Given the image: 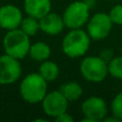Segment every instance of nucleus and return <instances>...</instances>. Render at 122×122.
I'll return each mask as SVG.
<instances>
[{
  "label": "nucleus",
  "mask_w": 122,
  "mask_h": 122,
  "mask_svg": "<svg viewBox=\"0 0 122 122\" xmlns=\"http://www.w3.org/2000/svg\"><path fill=\"white\" fill-rule=\"evenodd\" d=\"M47 84L39 73L28 74L19 85L20 97L28 103H40L47 94Z\"/></svg>",
  "instance_id": "1"
},
{
  "label": "nucleus",
  "mask_w": 122,
  "mask_h": 122,
  "mask_svg": "<svg viewBox=\"0 0 122 122\" xmlns=\"http://www.w3.org/2000/svg\"><path fill=\"white\" fill-rule=\"evenodd\" d=\"M91 38L82 29H70L62 40V51L70 58H79L87 54L90 47Z\"/></svg>",
  "instance_id": "2"
},
{
  "label": "nucleus",
  "mask_w": 122,
  "mask_h": 122,
  "mask_svg": "<svg viewBox=\"0 0 122 122\" xmlns=\"http://www.w3.org/2000/svg\"><path fill=\"white\" fill-rule=\"evenodd\" d=\"M30 46V36L19 28L9 30L3 38V48L5 54L18 60L28 56Z\"/></svg>",
  "instance_id": "3"
},
{
  "label": "nucleus",
  "mask_w": 122,
  "mask_h": 122,
  "mask_svg": "<svg viewBox=\"0 0 122 122\" xmlns=\"http://www.w3.org/2000/svg\"><path fill=\"white\" fill-rule=\"evenodd\" d=\"M80 73L82 77L90 82H102L108 75V64L97 56H89L80 62Z\"/></svg>",
  "instance_id": "4"
},
{
  "label": "nucleus",
  "mask_w": 122,
  "mask_h": 122,
  "mask_svg": "<svg viewBox=\"0 0 122 122\" xmlns=\"http://www.w3.org/2000/svg\"><path fill=\"white\" fill-rule=\"evenodd\" d=\"M90 6L86 1H74L63 12V20L69 29H78L89 20Z\"/></svg>",
  "instance_id": "5"
},
{
  "label": "nucleus",
  "mask_w": 122,
  "mask_h": 122,
  "mask_svg": "<svg viewBox=\"0 0 122 122\" xmlns=\"http://www.w3.org/2000/svg\"><path fill=\"white\" fill-rule=\"evenodd\" d=\"M114 26L109 15L106 13H97L87 21V32L91 40L102 41L109 36Z\"/></svg>",
  "instance_id": "6"
},
{
  "label": "nucleus",
  "mask_w": 122,
  "mask_h": 122,
  "mask_svg": "<svg viewBox=\"0 0 122 122\" xmlns=\"http://www.w3.org/2000/svg\"><path fill=\"white\" fill-rule=\"evenodd\" d=\"M81 112L85 116L84 121L97 122L102 121L107 116V104L104 99L100 97H90L81 104Z\"/></svg>",
  "instance_id": "7"
},
{
  "label": "nucleus",
  "mask_w": 122,
  "mask_h": 122,
  "mask_svg": "<svg viewBox=\"0 0 122 122\" xmlns=\"http://www.w3.org/2000/svg\"><path fill=\"white\" fill-rule=\"evenodd\" d=\"M21 65L18 59L9 55L0 56V85H11L19 79Z\"/></svg>",
  "instance_id": "8"
},
{
  "label": "nucleus",
  "mask_w": 122,
  "mask_h": 122,
  "mask_svg": "<svg viewBox=\"0 0 122 122\" xmlns=\"http://www.w3.org/2000/svg\"><path fill=\"white\" fill-rule=\"evenodd\" d=\"M41 103L45 114L48 117L55 119L60 115L66 112L69 106V101L63 97V94L59 90L47 93Z\"/></svg>",
  "instance_id": "9"
},
{
  "label": "nucleus",
  "mask_w": 122,
  "mask_h": 122,
  "mask_svg": "<svg viewBox=\"0 0 122 122\" xmlns=\"http://www.w3.org/2000/svg\"><path fill=\"white\" fill-rule=\"evenodd\" d=\"M23 18L21 11L13 4H5L0 8V27L6 31L19 28Z\"/></svg>",
  "instance_id": "10"
},
{
  "label": "nucleus",
  "mask_w": 122,
  "mask_h": 122,
  "mask_svg": "<svg viewBox=\"0 0 122 122\" xmlns=\"http://www.w3.org/2000/svg\"><path fill=\"white\" fill-rule=\"evenodd\" d=\"M40 21V30L49 36H57L62 32L65 27L63 17L54 12H49L39 19Z\"/></svg>",
  "instance_id": "11"
},
{
  "label": "nucleus",
  "mask_w": 122,
  "mask_h": 122,
  "mask_svg": "<svg viewBox=\"0 0 122 122\" xmlns=\"http://www.w3.org/2000/svg\"><path fill=\"white\" fill-rule=\"evenodd\" d=\"M24 9L28 15L40 19L51 11V0H25Z\"/></svg>",
  "instance_id": "12"
},
{
  "label": "nucleus",
  "mask_w": 122,
  "mask_h": 122,
  "mask_svg": "<svg viewBox=\"0 0 122 122\" xmlns=\"http://www.w3.org/2000/svg\"><path fill=\"white\" fill-rule=\"evenodd\" d=\"M51 49L47 43L36 42L33 44H31V46H30L28 56L36 61L43 62L45 60H48V58L51 57Z\"/></svg>",
  "instance_id": "13"
},
{
  "label": "nucleus",
  "mask_w": 122,
  "mask_h": 122,
  "mask_svg": "<svg viewBox=\"0 0 122 122\" xmlns=\"http://www.w3.org/2000/svg\"><path fill=\"white\" fill-rule=\"evenodd\" d=\"M59 66L56 62L49 60H45L41 62L39 67V74L46 80L47 82H53L59 76Z\"/></svg>",
  "instance_id": "14"
},
{
  "label": "nucleus",
  "mask_w": 122,
  "mask_h": 122,
  "mask_svg": "<svg viewBox=\"0 0 122 122\" xmlns=\"http://www.w3.org/2000/svg\"><path fill=\"white\" fill-rule=\"evenodd\" d=\"M59 91L69 102L77 101L82 94V88L76 81H67L60 87Z\"/></svg>",
  "instance_id": "15"
},
{
  "label": "nucleus",
  "mask_w": 122,
  "mask_h": 122,
  "mask_svg": "<svg viewBox=\"0 0 122 122\" xmlns=\"http://www.w3.org/2000/svg\"><path fill=\"white\" fill-rule=\"evenodd\" d=\"M19 29L23 30L27 36H32L36 34V32L40 30V21L36 17L28 15L27 17L23 18L20 26H19Z\"/></svg>",
  "instance_id": "16"
},
{
  "label": "nucleus",
  "mask_w": 122,
  "mask_h": 122,
  "mask_svg": "<svg viewBox=\"0 0 122 122\" xmlns=\"http://www.w3.org/2000/svg\"><path fill=\"white\" fill-rule=\"evenodd\" d=\"M108 64V74L117 79H122V55L112 58Z\"/></svg>",
  "instance_id": "17"
},
{
  "label": "nucleus",
  "mask_w": 122,
  "mask_h": 122,
  "mask_svg": "<svg viewBox=\"0 0 122 122\" xmlns=\"http://www.w3.org/2000/svg\"><path fill=\"white\" fill-rule=\"evenodd\" d=\"M112 112L116 118H118L120 121H122V92L118 93L110 104Z\"/></svg>",
  "instance_id": "18"
},
{
  "label": "nucleus",
  "mask_w": 122,
  "mask_h": 122,
  "mask_svg": "<svg viewBox=\"0 0 122 122\" xmlns=\"http://www.w3.org/2000/svg\"><path fill=\"white\" fill-rule=\"evenodd\" d=\"M108 15L114 25H122V4L112 6Z\"/></svg>",
  "instance_id": "19"
},
{
  "label": "nucleus",
  "mask_w": 122,
  "mask_h": 122,
  "mask_svg": "<svg viewBox=\"0 0 122 122\" xmlns=\"http://www.w3.org/2000/svg\"><path fill=\"white\" fill-rule=\"evenodd\" d=\"M55 120L57 122H72V121H73V118H72V117L70 116L67 112H64V114L60 115L59 117H57Z\"/></svg>",
  "instance_id": "20"
},
{
  "label": "nucleus",
  "mask_w": 122,
  "mask_h": 122,
  "mask_svg": "<svg viewBox=\"0 0 122 122\" xmlns=\"http://www.w3.org/2000/svg\"><path fill=\"white\" fill-rule=\"evenodd\" d=\"M121 55H122V46H121Z\"/></svg>",
  "instance_id": "21"
}]
</instances>
